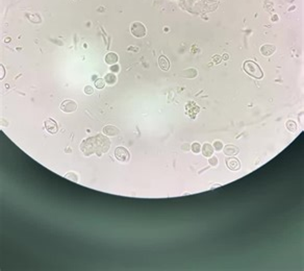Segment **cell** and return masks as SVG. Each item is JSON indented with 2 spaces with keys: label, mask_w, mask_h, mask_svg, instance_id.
Here are the masks:
<instances>
[{
  "label": "cell",
  "mask_w": 304,
  "mask_h": 271,
  "mask_svg": "<svg viewBox=\"0 0 304 271\" xmlns=\"http://www.w3.org/2000/svg\"><path fill=\"white\" fill-rule=\"evenodd\" d=\"M213 147L208 143H205L203 146H202V154L204 157H207V158H210V155L213 154Z\"/></svg>",
  "instance_id": "obj_11"
},
{
  "label": "cell",
  "mask_w": 304,
  "mask_h": 271,
  "mask_svg": "<svg viewBox=\"0 0 304 271\" xmlns=\"http://www.w3.org/2000/svg\"><path fill=\"white\" fill-rule=\"evenodd\" d=\"M213 63L215 64H220L221 63V61H222V57H220V55H213Z\"/></svg>",
  "instance_id": "obj_19"
},
{
  "label": "cell",
  "mask_w": 304,
  "mask_h": 271,
  "mask_svg": "<svg viewBox=\"0 0 304 271\" xmlns=\"http://www.w3.org/2000/svg\"><path fill=\"white\" fill-rule=\"evenodd\" d=\"M200 150H201V145L199 143H194V144L192 145V151L195 152V153L200 152Z\"/></svg>",
  "instance_id": "obj_16"
},
{
  "label": "cell",
  "mask_w": 304,
  "mask_h": 271,
  "mask_svg": "<svg viewBox=\"0 0 304 271\" xmlns=\"http://www.w3.org/2000/svg\"><path fill=\"white\" fill-rule=\"evenodd\" d=\"M115 157L120 162H128L130 154L129 151L125 147H117L115 150Z\"/></svg>",
  "instance_id": "obj_4"
},
{
  "label": "cell",
  "mask_w": 304,
  "mask_h": 271,
  "mask_svg": "<svg viewBox=\"0 0 304 271\" xmlns=\"http://www.w3.org/2000/svg\"><path fill=\"white\" fill-rule=\"evenodd\" d=\"M130 32L135 38H144L146 36V27L142 22H133L130 27Z\"/></svg>",
  "instance_id": "obj_2"
},
{
  "label": "cell",
  "mask_w": 304,
  "mask_h": 271,
  "mask_svg": "<svg viewBox=\"0 0 304 271\" xmlns=\"http://www.w3.org/2000/svg\"><path fill=\"white\" fill-rule=\"evenodd\" d=\"M229 58V55L227 53H225L224 55H223V58H222V60H225V61H227Z\"/></svg>",
  "instance_id": "obj_24"
},
{
  "label": "cell",
  "mask_w": 304,
  "mask_h": 271,
  "mask_svg": "<svg viewBox=\"0 0 304 271\" xmlns=\"http://www.w3.org/2000/svg\"><path fill=\"white\" fill-rule=\"evenodd\" d=\"M61 110L65 113H73L77 110V103L72 99H66L61 102Z\"/></svg>",
  "instance_id": "obj_3"
},
{
  "label": "cell",
  "mask_w": 304,
  "mask_h": 271,
  "mask_svg": "<svg viewBox=\"0 0 304 271\" xmlns=\"http://www.w3.org/2000/svg\"><path fill=\"white\" fill-rule=\"evenodd\" d=\"M93 92H94V89H93V87L86 86V88H85V93H86V94L91 95V94H93Z\"/></svg>",
  "instance_id": "obj_18"
},
{
  "label": "cell",
  "mask_w": 304,
  "mask_h": 271,
  "mask_svg": "<svg viewBox=\"0 0 304 271\" xmlns=\"http://www.w3.org/2000/svg\"><path fill=\"white\" fill-rule=\"evenodd\" d=\"M275 50H276V47L274 45H271V44H266L260 47V53H262L263 57H271V55L275 52Z\"/></svg>",
  "instance_id": "obj_7"
},
{
  "label": "cell",
  "mask_w": 304,
  "mask_h": 271,
  "mask_svg": "<svg viewBox=\"0 0 304 271\" xmlns=\"http://www.w3.org/2000/svg\"><path fill=\"white\" fill-rule=\"evenodd\" d=\"M238 152V148L233 145H226L224 147V153L226 155H234Z\"/></svg>",
  "instance_id": "obj_12"
},
{
  "label": "cell",
  "mask_w": 304,
  "mask_h": 271,
  "mask_svg": "<svg viewBox=\"0 0 304 271\" xmlns=\"http://www.w3.org/2000/svg\"><path fill=\"white\" fill-rule=\"evenodd\" d=\"M66 177H67V178H71L72 180H74V182H77V179H78V178H77V176L74 173H68L66 175Z\"/></svg>",
  "instance_id": "obj_21"
},
{
  "label": "cell",
  "mask_w": 304,
  "mask_h": 271,
  "mask_svg": "<svg viewBox=\"0 0 304 271\" xmlns=\"http://www.w3.org/2000/svg\"><path fill=\"white\" fill-rule=\"evenodd\" d=\"M104 80H105V83H108V85H114V83L117 82V77L114 73H108L105 75Z\"/></svg>",
  "instance_id": "obj_13"
},
{
  "label": "cell",
  "mask_w": 304,
  "mask_h": 271,
  "mask_svg": "<svg viewBox=\"0 0 304 271\" xmlns=\"http://www.w3.org/2000/svg\"><path fill=\"white\" fill-rule=\"evenodd\" d=\"M226 165H227V168L231 171H237L240 169L241 164L240 161L235 158H229L226 160Z\"/></svg>",
  "instance_id": "obj_6"
},
{
  "label": "cell",
  "mask_w": 304,
  "mask_h": 271,
  "mask_svg": "<svg viewBox=\"0 0 304 271\" xmlns=\"http://www.w3.org/2000/svg\"><path fill=\"white\" fill-rule=\"evenodd\" d=\"M103 133H104V135H106V136L113 137V136L119 135L120 130L118 129L116 126H114V125H106V126L103 127Z\"/></svg>",
  "instance_id": "obj_8"
},
{
  "label": "cell",
  "mask_w": 304,
  "mask_h": 271,
  "mask_svg": "<svg viewBox=\"0 0 304 271\" xmlns=\"http://www.w3.org/2000/svg\"><path fill=\"white\" fill-rule=\"evenodd\" d=\"M4 77V67L1 66V78H3Z\"/></svg>",
  "instance_id": "obj_23"
},
{
  "label": "cell",
  "mask_w": 304,
  "mask_h": 271,
  "mask_svg": "<svg viewBox=\"0 0 304 271\" xmlns=\"http://www.w3.org/2000/svg\"><path fill=\"white\" fill-rule=\"evenodd\" d=\"M118 55L115 53V52H110L105 55V63L107 65H114L118 62Z\"/></svg>",
  "instance_id": "obj_10"
},
{
  "label": "cell",
  "mask_w": 304,
  "mask_h": 271,
  "mask_svg": "<svg viewBox=\"0 0 304 271\" xmlns=\"http://www.w3.org/2000/svg\"><path fill=\"white\" fill-rule=\"evenodd\" d=\"M159 65L160 69L164 70V71L170 70V62H169L168 58H167L166 57H164V55H160V57L159 58Z\"/></svg>",
  "instance_id": "obj_9"
},
{
  "label": "cell",
  "mask_w": 304,
  "mask_h": 271,
  "mask_svg": "<svg viewBox=\"0 0 304 271\" xmlns=\"http://www.w3.org/2000/svg\"><path fill=\"white\" fill-rule=\"evenodd\" d=\"M213 149L217 151H220V150H222V148H223V144H222V142H220V141H216L215 143H213Z\"/></svg>",
  "instance_id": "obj_17"
},
{
  "label": "cell",
  "mask_w": 304,
  "mask_h": 271,
  "mask_svg": "<svg viewBox=\"0 0 304 271\" xmlns=\"http://www.w3.org/2000/svg\"><path fill=\"white\" fill-rule=\"evenodd\" d=\"M244 70L248 75L254 77V78L260 79L263 77V72L258 65L253 61H246L244 63Z\"/></svg>",
  "instance_id": "obj_1"
},
{
  "label": "cell",
  "mask_w": 304,
  "mask_h": 271,
  "mask_svg": "<svg viewBox=\"0 0 304 271\" xmlns=\"http://www.w3.org/2000/svg\"><path fill=\"white\" fill-rule=\"evenodd\" d=\"M45 128L47 129L49 133H56L58 130V125L53 119L49 118L45 121Z\"/></svg>",
  "instance_id": "obj_5"
},
{
  "label": "cell",
  "mask_w": 304,
  "mask_h": 271,
  "mask_svg": "<svg viewBox=\"0 0 304 271\" xmlns=\"http://www.w3.org/2000/svg\"><path fill=\"white\" fill-rule=\"evenodd\" d=\"M285 126H287V128L290 130L291 133H295L297 130V123L295 122V121H293V120L287 121V123H285Z\"/></svg>",
  "instance_id": "obj_14"
},
{
  "label": "cell",
  "mask_w": 304,
  "mask_h": 271,
  "mask_svg": "<svg viewBox=\"0 0 304 271\" xmlns=\"http://www.w3.org/2000/svg\"><path fill=\"white\" fill-rule=\"evenodd\" d=\"M104 86H105V80L104 79H102V78H98V79H96V82H95V87L97 89H103L104 88Z\"/></svg>",
  "instance_id": "obj_15"
},
{
  "label": "cell",
  "mask_w": 304,
  "mask_h": 271,
  "mask_svg": "<svg viewBox=\"0 0 304 271\" xmlns=\"http://www.w3.org/2000/svg\"><path fill=\"white\" fill-rule=\"evenodd\" d=\"M208 162H209V164L212 165V166H216V165L218 164V158H217L216 157H213L212 158H209Z\"/></svg>",
  "instance_id": "obj_20"
},
{
  "label": "cell",
  "mask_w": 304,
  "mask_h": 271,
  "mask_svg": "<svg viewBox=\"0 0 304 271\" xmlns=\"http://www.w3.org/2000/svg\"><path fill=\"white\" fill-rule=\"evenodd\" d=\"M110 71L113 73H117V72H119L120 71V67L118 66V65H113V66L110 67Z\"/></svg>",
  "instance_id": "obj_22"
}]
</instances>
